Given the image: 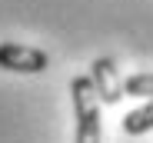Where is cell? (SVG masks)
Returning <instances> with one entry per match:
<instances>
[{"instance_id": "cell-3", "label": "cell", "mask_w": 153, "mask_h": 143, "mask_svg": "<svg viewBox=\"0 0 153 143\" xmlns=\"http://www.w3.org/2000/svg\"><path fill=\"white\" fill-rule=\"evenodd\" d=\"M90 80H93V87H97L100 103L113 107V103L123 100V80L117 77V63H113L110 57H97V60H93V67H90Z\"/></svg>"}, {"instance_id": "cell-1", "label": "cell", "mask_w": 153, "mask_h": 143, "mask_svg": "<svg viewBox=\"0 0 153 143\" xmlns=\"http://www.w3.org/2000/svg\"><path fill=\"white\" fill-rule=\"evenodd\" d=\"M70 97H73V116H76V136L73 143H100V97L90 77H73L70 80Z\"/></svg>"}, {"instance_id": "cell-2", "label": "cell", "mask_w": 153, "mask_h": 143, "mask_svg": "<svg viewBox=\"0 0 153 143\" xmlns=\"http://www.w3.org/2000/svg\"><path fill=\"white\" fill-rule=\"evenodd\" d=\"M50 67V57L27 43H0V70L10 73H43Z\"/></svg>"}, {"instance_id": "cell-5", "label": "cell", "mask_w": 153, "mask_h": 143, "mask_svg": "<svg viewBox=\"0 0 153 143\" xmlns=\"http://www.w3.org/2000/svg\"><path fill=\"white\" fill-rule=\"evenodd\" d=\"M123 97H143L153 100V73H133L123 80Z\"/></svg>"}, {"instance_id": "cell-4", "label": "cell", "mask_w": 153, "mask_h": 143, "mask_svg": "<svg viewBox=\"0 0 153 143\" xmlns=\"http://www.w3.org/2000/svg\"><path fill=\"white\" fill-rule=\"evenodd\" d=\"M150 130H153V100H146L143 107H137L123 116V133L140 136V133H150Z\"/></svg>"}]
</instances>
